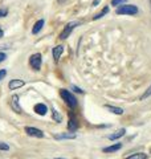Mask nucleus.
<instances>
[{"label":"nucleus","instance_id":"f257e3e1","mask_svg":"<svg viewBox=\"0 0 151 159\" xmlns=\"http://www.w3.org/2000/svg\"><path fill=\"white\" fill-rule=\"evenodd\" d=\"M115 13L117 15H137L138 13V8L137 6H133V4H122L115 9Z\"/></svg>","mask_w":151,"mask_h":159},{"label":"nucleus","instance_id":"f03ea898","mask_svg":"<svg viewBox=\"0 0 151 159\" xmlns=\"http://www.w3.org/2000/svg\"><path fill=\"white\" fill-rule=\"evenodd\" d=\"M60 94H61V97L65 102L69 105V107H76L77 106V99H76V97L73 96L72 93H70L69 90H65V89H61V92H60Z\"/></svg>","mask_w":151,"mask_h":159},{"label":"nucleus","instance_id":"7ed1b4c3","mask_svg":"<svg viewBox=\"0 0 151 159\" xmlns=\"http://www.w3.org/2000/svg\"><path fill=\"white\" fill-rule=\"evenodd\" d=\"M78 21H72V23H68L66 25H65V28L62 29V32L60 33V39L61 40H65V39H68L70 34H72V32H73V29L78 25Z\"/></svg>","mask_w":151,"mask_h":159},{"label":"nucleus","instance_id":"20e7f679","mask_svg":"<svg viewBox=\"0 0 151 159\" xmlns=\"http://www.w3.org/2000/svg\"><path fill=\"white\" fill-rule=\"evenodd\" d=\"M41 64H43V57L40 53H34L31 56V58H29V65H31L33 70H39V69L41 68Z\"/></svg>","mask_w":151,"mask_h":159},{"label":"nucleus","instance_id":"39448f33","mask_svg":"<svg viewBox=\"0 0 151 159\" xmlns=\"http://www.w3.org/2000/svg\"><path fill=\"white\" fill-rule=\"evenodd\" d=\"M25 133L31 137H36V138H43L44 137V133L41 130H39L36 127H25Z\"/></svg>","mask_w":151,"mask_h":159},{"label":"nucleus","instance_id":"423d86ee","mask_svg":"<svg viewBox=\"0 0 151 159\" xmlns=\"http://www.w3.org/2000/svg\"><path fill=\"white\" fill-rule=\"evenodd\" d=\"M8 86H9L11 90H15V89H19V88L24 86V81H21V80H12Z\"/></svg>","mask_w":151,"mask_h":159},{"label":"nucleus","instance_id":"0eeeda50","mask_svg":"<svg viewBox=\"0 0 151 159\" xmlns=\"http://www.w3.org/2000/svg\"><path fill=\"white\" fill-rule=\"evenodd\" d=\"M68 129H69V131H76L78 129V122H77V119H76L74 117H72L69 119V122H68Z\"/></svg>","mask_w":151,"mask_h":159},{"label":"nucleus","instance_id":"6e6552de","mask_svg":"<svg viewBox=\"0 0 151 159\" xmlns=\"http://www.w3.org/2000/svg\"><path fill=\"white\" fill-rule=\"evenodd\" d=\"M34 111H36L37 114H40V116H45L47 111H48V109L44 103H37V105L34 106Z\"/></svg>","mask_w":151,"mask_h":159},{"label":"nucleus","instance_id":"1a4fd4ad","mask_svg":"<svg viewBox=\"0 0 151 159\" xmlns=\"http://www.w3.org/2000/svg\"><path fill=\"white\" fill-rule=\"evenodd\" d=\"M122 148V143H115V145H112L109 147H105L103 148V152H115Z\"/></svg>","mask_w":151,"mask_h":159},{"label":"nucleus","instance_id":"9d476101","mask_svg":"<svg viewBox=\"0 0 151 159\" xmlns=\"http://www.w3.org/2000/svg\"><path fill=\"white\" fill-rule=\"evenodd\" d=\"M125 133H126L125 129H121V130L115 131L114 134H110L108 138L110 139V141H114V139H118V138H121V137H123V135H125Z\"/></svg>","mask_w":151,"mask_h":159},{"label":"nucleus","instance_id":"9b49d317","mask_svg":"<svg viewBox=\"0 0 151 159\" xmlns=\"http://www.w3.org/2000/svg\"><path fill=\"white\" fill-rule=\"evenodd\" d=\"M62 52H64V47H61V45L54 47V48H53V58H54V60H58L60 57H61Z\"/></svg>","mask_w":151,"mask_h":159},{"label":"nucleus","instance_id":"f8f14e48","mask_svg":"<svg viewBox=\"0 0 151 159\" xmlns=\"http://www.w3.org/2000/svg\"><path fill=\"white\" fill-rule=\"evenodd\" d=\"M11 102H12V109H13V110L16 111V113H21V107L19 106V97L17 96H13Z\"/></svg>","mask_w":151,"mask_h":159},{"label":"nucleus","instance_id":"ddd939ff","mask_svg":"<svg viewBox=\"0 0 151 159\" xmlns=\"http://www.w3.org/2000/svg\"><path fill=\"white\" fill-rule=\"evenodd\" d=\"M56 139H74L76 134L74 133H65V134H58V135H54Z\"/></svg>","mask_w":151,"mask_h":159},{"label":"nucleus","instance_id":"4468645a","mask_svg":"<svg viewBox=\"0 0 151 159\" xmlns=\"http://www.w3.org/2000/svg\"><path fill=\"white\" fill-rule=\"evenodd\" d=\"M44 20H39V21L36 23V24H34V27H33V29H32V33L33 34H37L40 31H41V28L44 27Z\"/></svg>","mask_w":151,"mask_h":159},{"label":"nucleus","instance_id":"2eb2a0df","mask_svg":"<svg viewBox=\"0 0 151 159\" xmlns=\"http://www.w3.org/2000/svg\"><path fill=\"white\" fill-rule=\"evenodd\" d=\"M106 109H109L112 113L114 114H118V116H122L123 114V109H121V107H117V106H112V105H106Z\"/></svg>","mask_w":151,"mask_h":159},{"label":"nucleus","instance_id":"dca6fc26","mask_svg":"<svg viewBox=\"0 0 151 159\" xmlns=\"http://www.w3.org/2000/svg\"><path fill=\"white\" fill-rule=\"evenodd\" d=\"M106 13H109V7H105V8H103V9H102V11H101L99 13L95 15V16L93 17V20H98V19H101V17H103Z\"/></svg>","mask_w":151,"mask_h":159},{"label":"nucleus","instance_id":"f3484780","mask_svg":"<svg viewBox=\"0 0 151 159\" xmlns=\"http://www.w3.org/2000/svg\"><path fill=\"white\" fill-rule=\"evenodd\" d=\"M127 159H147V155L143 152H138V154H134V155L129 157Z\"/></svg>","mask_w":151,"mask_h":159},{"label":"nucleus","instance_id":"a211bd4d","mask_svg":"<svg viewBox=\"0 0 151 159\" xmlns=\"http://www.w3.org/2000/svg\"><path fill=\"white\" fill-rule=\"evenodd\" d=\"M127 0H112V6H115V7H119L122 6V4H125Z\"/></svg>","mask_w":151,"mask_h":159},{"label":"nucleus","instance_id":"6ab92c4d","mask_svg":"<svg viewBox=\"0 0 151 159\" xmlns=\"http://www.w3.org/2000/svg\"><path fill=\"white\" fill-rule=\"evenodd\" d=\"M52 113H53V119H54V121H57V122L61 121V116H60V114H57V111L54 110V109L52 110Z\"/></svg>","mask_w":151,"mask_h":159},{"label":"nucleus","instance_id":"aec40b11","mask_svg":"<svg viewBox=\"0 0 151 159\" xmlns=\"http://www.w3.org/2000/svg\"><path fill=\"white\" fill-rule=\"evenodd\" d=\"M151 96V85L149 86V89L147 90H146L144 93H143V96H142V99H146V98H149Z\"/></svg>","mask_w":151,"mask_h":159},{"label":"nucleus","instance_id":"412c9836","mask_svg":"<svg viewBox=\"0 0 151 159\" xmlns=\"http://www.w3.org/2000/svg\"><path fill=\"white\" fill-rule=\"evenodd\" d=\"M0 150H4V151H7V150H9V146L7 145V143H3V142H0Z\"/></svg>","mask_w":151,"mask_h":159},{"label":"nucleus","instance_id":"4be33fe9","mask_svg":"<svg viewBox=\"0 0 151 159\" xmlns=\"http://www.w3.org/2000/svg\"><path fill=\"white\" fill-rule=\"evenodd\" d=\"M7 15H8V9H6V8L0 9V17H4V16H7Z\"/></svg>","mask_w":151,"mask_h":159},{"label":"nucleus","instance_id":"5701e85b","mask_svg":"<svg viewBox=\"0 0 151 159\" xmlns=\"http://www.w3.org/2000/svg\"><path fill=\"white\" fill-rule=\"evenodd\" d=\"M6 76H7V70H6V69H2V70H0V81H2V80Z\"/></svg>","mask_w":151,"mask_h":159},{"label":"nucleus","instance_id":"b1692460","mask_svg":"<svg viewBox=\"0 0 151 159\" xmlns=\"http://www.w3.org/2000/svg\"><path fill=\"white\" fill-rule=\"evenodd\" d=\"M73 89H74V92H77V93H84V90H82V89H80V88H77V86H73Z\"/></svg>","mask_w":151,"mask_h":159},{"label":"nucleus","instance_id":"393cba45","mask_svg":"<svg viewBox=\"0 0 151 159\" xmlns=\"http://www.w3.org/2000/svg\"><path fill=\"white\" fill-rule=\"evenodd\" d=\"M6 60V53H0V62H3Z\"/></svg>","mask_w":151,"mask_h":159},{"label":"nucleus","instance_id":"a878e982","mask_svg":"<svg viewBox=\"0 0 151 159\" xmlns=\"http://www.w3.org/2000/svg\"><path fill=\"white\" fill-rule=\"evenodd\" d=\"M99 2H101V0H94V2H93V7H97L99 4Z\"/></svg>","mask_w":151,"mask_h":159},{"label":"nucleus","instance_id":"bb28decb","mask_svg":"<svg viewBox=\"0 0 151 159\" xmlns=\"http://www.w3.org/2000/svg\"><path fill=\"white\" fill-rule=\"evenodd\" d=\"M3 34H4V32L2 31V29H0V39H2V37H3Z\"/></svg>","mask_w":151,"mask_h":159},{"label":"nucleus","instance_id":"cd10ccee","mask_svg":"<svg viewBox=\"0 0 151 159\" xmlns=\"http://www.w3.org/2000/svg\"><path fill=\"white\" fill-rule=\"evenodd\" d=\"M56 159H62V158H56Z\"/></svg>","mask_w":151,"mask_h":159},{"label":"nucleus","instance_id":"c85d7f7f","mask_svg":"<svg viewBox=\"0 0 151 159\" xmlns=\"http://www.w3.org/2000/svg\"><path fill=\"white\" fill-rule=\"evenodd\" d=\"M150 3H151V0H150Z\"/></svg>","mask_w":151,"mask_h":159}]
</instances>
